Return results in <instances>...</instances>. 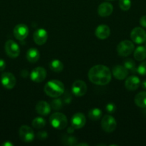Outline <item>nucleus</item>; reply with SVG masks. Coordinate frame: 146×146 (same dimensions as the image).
I'll use <instances>...</instances> for the list:
<instances>
[{"label": "nucleus", "mask_w": 146, "mask_h": 146, "mask_svg": "<svg viewBox=\"0 0 146 146\" xmlns=\"http://www.w3.org/2000/svg\"><path fill=\"white\" fill-rule=\"evenodd\" d=\"M135 104L140 108H146V91H142L135 96Z\"/></svg>", "instance_id": "nucleus-20"}, {"label": "nucleus", "mask_w": 146, "mask_h": 146, "mask_svg": "<svg viewBox=\"0 0 146 146\" xmlns=\"http://www.w3.org/2000/svg\"><path fill=\"white\" fill-rule=\"evenodd\" d=\"M31 124H32L34 128H37V129H40V128H42L43 127L45 126L46 121L42 117H37L33 120Z\"/></svg>", "instance_id": "nucleus-25"}, {"label": "nucleus", "mask_w": 146, "mask_h": 146, "mask_svg": "<svg viewBox=\"0 0 146 146\" xmlns=\"http://www.w3.org/2000/svg\"><path fill=\"white\" fill-rule=\"evenodd\" d=\"M74 128H73L72 126L70 127V128H68V129H67V133H70V134L73 133H74Z\"/></svg>", "instance_id": "nucleus-36"}, {"label": "nucleus", "mask_w": 146, "mask_h": 146, "mask_svg": "<svg viewBox=\"0 0 146 146\" xmlns=\"http://www.w3.org/2000/svg\"><path fill=\"white\" fill-rule=\"evenodd\" d=\"M113 74L116 79L124 80L128 76V70L121 65H117L113 68Z\"/></svg>", "instance_id": "nucleus-16"}, {"label": "nucleus", "mask_w": 146, "mask_h": 146, "mask_svg": "<svg viewBox=\"0 0 146 146\" xmlns=\"http://www.w3.org/2000/svg\"><path fill=\"white\" fill-rule=\"evenodd\" d=\"M113 11V7L110 3L104 2L99 5L97 8L98 14L102 17H106L110 16Z\"/></svg>", "instance_id": "nucleus-17"}, {"label": "nucleus", "mask_w": 146, "mask_h": 146, "mask_svg": "<svg viewBox=\"0 0 146 146\" xmlns=\"http://www.w3.org/2000/svg\"><path fill=\"white\" fill-rule=\"evenodd\" d=\"M50 68L54 72H60L64 68V65L60 60L54 59L50 63Z\"/></svg>", "instance_id": "nucleus-23"}, {"label": "nucleus", "mask_w": 146, "mask_h": 146, "mask_svg": "<svg viewBox=\"0 0 146 146\" xmlns=\"http://www.w3.org/2000/svg\"><path fill=\"white\" fill-rule=\"evenodd\" d=\"M21 75L24 78H26L28 76V71H27V70H22L21 72Z\"/></svg>", "instance_id": "nucleus-35"}, {"label": "nucleus", "mask_w": 146, "mask_h": 146, "mask_svg": "<svg viewBox=\"0 0 146 146\" xmlns=\"http://www.w3.org/2000/svg\"><path fill=\"white\" fill-rule=\"evenodd\" d=\"M86 123L85 116L82 113H76L74 114L71 120L72 126L74 129H80L82 128Z\"/></svg>", "instance_id": "nucleus-14"}, {"label": "nucleus", "mask_w": 146, "mask_h": 146, "mask_svg": "<svg viewBox=\"0 0 146 146\" xmlns=\"http://www.w3.org/2000/svg\"><path fill=\"white\" fill-rule=\"evenodd\" d=\"M44 91L49 96L52 97V98H57L64 94V84L59 80H52L45 84Z\"/></svg>", "instance_id": "nucleus-2"}, {"label": "nucleus", "mask_w": 146, "mask_h": 146, "mask_svg": "<svg viewBox=\"0 0 146 146\" xmlns=\"http://www.w3.org/2000/svg\"><path fill=\"white\" fill-rule=\"evenodd\" d=\"M4 48H5L6 54L10 58H17V57L19 56L20 54L19 46L13 40H8L6 42Z\"/></svg>", "instance_id": "nucleus-6"}, {"label": "nucleus", "mask_w": 146, "mask_h": 146, "mask_svg": "<svg viewBox=\"0 0 146 146\" xmlns=\"http://www.w3.org/2000/svg\"><path fill=\"white\" fill-rule=\"evenodd\" d=\"M16 78L11 73L4 72L1 76V83L7 89H12L16 85Z\"/></svg>", "instance_id": "nucleus-9"}, {"label": "nucleus", "mask_w": 146, "mask_h": 146, "mask_svg": "<svg viewBox=\"0 0 146 146\" xmlns=\"http://www.w3.org/2000/svg\"><path fill=\"white\" fill-rule=\"evenodd\" d=\"M110 34V29L105 24L99 25L95 29V36L99 39H106Z\"/></svg>", "instance_id": "nucleus-18"}, {"label": "nucleus", "mask_w": 146, "mask_h": 146, "mask_svg": "<svg viewBox=\"0 0 146 146\" xmlns=\"http://www.w3.org/2000/svg\"><path fill=\"white\" fill-rule=\"evenodd\" d=\"M64 145H74L77 143V138L72 135H64L62 138Z\"/></svg>", "instance_id": "nucleus-27"}, {"label": "nucleus", "mask_w": 146, "mask_h": 146, "mask_svg": "<svg viewBox=\"0 0 146 146\" xmlns=\"http://www.w3.org/2000/svg\"><path fill=\"white\" fill-rule=\"evenodd\" d=\"M140 24L141 27L146 28V15L143 16L140 19Z\"/></svg>", "instance_id": "nucleus-33"}, {"label": "nucleus", "mask_w": 146, "mask_h": 146, "mask_svg": "<svg viewBox=\"0 0 146 146\" xmlns=\"http://www.w3.org/2000/svg\"><path fill=\"white\" fill-rule=\"evenodd\" d=\"M101 126L103 131L107 133H112L117 127V122L113 116L106 115L102 118Z\"/></svg>", "instance_id": "nucleus-7"}, {"label": "nucleus", "mask_w": 146, "mask_h": 146, "mask_svg": "<svg viewBox=\"0 0 146 146\" xmlns=\"http://www.w3.org/2000/svg\"><path fill=\"white\" fill-rule=\"evenodd\" d=\"M50 106L54 110H60L62 107V101L61 99H59V98L52 100L51 104H50Z\"/></svg>", "instance_id": "nucleus-29"}, {"label": "nucleus", "mask_w": 146, "mask_h": 146, "mask_svg": "<svg viewBox=\"0 0 146 146\" xmlns=\"http://www.w3.org/2000/svg\"><path fill=\"white\" fill-rule=\"evenodd\" d=\"M142 87H143L144 89H146V80L142 83Z\"/></svg>", "instance_id": "nucleus-38"}, {"label": "nucleus", "mask_w": 146, "mask_h": 146, "mask_svg": "<svg viewBox=\"0 0 146 146\" xmlns=\"http://www.w3.org/2000/svg\"><path fill=\"white\" fill-rule=\"evenodd\" d=\"M6 67V63L3 59H0V71H4Z\"/></svg>", "instance_id": "nucleus-34"}, {"label": "nucleus", "mask_w": 146, "mask_h": 146, "mask_svg": "<svg viewBox=\"0 0 146 146\" xmlns=\"http://www.w3.org/2000/svg\"><path fill=\"white\" fill-rule=\"evenodd\" d=\"M47 38H48V34H47V31L44 29H39L36 30L33 35V38L37 45L42 46L47 42Z\"/></svg>", "instance_id": "nucleus-13"}, {"label": "nucleus", "mask_w": 146, "mask_h": 146, "mask_svg": "<svg viewBox=\"0 0 146 146\" xmlns=\"http://www.w3.org/2000/svg\"><path fill=\"white\" fill-rule=\"evenodd\" d=\"M27 58L29 62L36 63L40 58V52L36 48H30L27 52Z\"/></svg>", "instance_id": "nucleus-21"}, {"label": "nucleus", "mask_w": 146, "mask_h": 146, "mask_svg": "<svg viewBox=\"0 0 146 146\" xmlns=\"http://www.w3.org/2000/svg\"><path fill=\"white\" fill-rule=\"evenodd\" d=\"M77 145H78V146H80V145H88V144H87V143H79V144H77Z\"/></svg>", "instance_id": "nucleus-39"}, {"label": "nucleus", "mask_w": 146, "mask_h": 146, "mask_svg": "<svg viewBox=\"0 0 146 146\" xmlns=\"http://www.w3.org/2000/svg\"><path fill=\"white\" fill-rule=\"evenodd\" d=\"M13 33L17 39L19 40V41H23L28 36L29 29L25 24H20L14 27Z\"/></svg>", "instance_id": "nucleus-12"}, {"label": "nucleus", "mask_w": 146, "mask_h": 146, "mask_svg": "<svg viewBox=\"0 0 146 146\" xmlns=\"http://www.w3.org/2000/svg\"><path fill=\"white\" fill-rule=\"evenodd\" d=\"M134 58L137 61H143L146 58V47L138 46L134 51Z\"/></svg>", "instance_id": "nucleus-22"}, {"label": "nucleus", "mask_w": 146, "mask_h": 146, "mask_svg": "<svg viewBox=\"0 0 146 146\" xmlns=\"http://www.w3.org/2000/svg\"><path fill=\"white\" fill-rule=\"evenodd\" d=\"M36 111L39 114L42 115H48L51 111V106L47 102L40 101L36 105Z\"/></svg>", "instance_id": "nucleus-19"}, {"label": "nucleus", "mask_w": 146, "mask_h": 146, "mask_svg": "<svg viewBox=\"0 0 146 146\" xmlns=\"http://www.w3.org/2000/svg\"><path fill=\"white\" fill-rule=\"evenodd\" d=\"M135 46L132 41L129 40H124L119 43L117 46V54L121 56H127L134 51Z\"/></svg>", "instance_id": "nucleus-4"}, {"label": "nucleus", "mask_w": 146, "mask_h": 146, "mask_svg": "<svg viewBox=\"0 0 146 146\" xmlns=\"http://www.w3.org/2000/svg\"><path fill=\"white\" fill-rule=\"evenodd\" d=\"M50 122L53 128L58 130H62L67 127V118L66 115L62 113L56 112L51 115Z\"/></svg>", "instance_id": "nucleus-3"}, {"label": "nucleus", "mask_w": 146, "mask_h": 146, "mask_svg": "<svg viewBox=\"0 0 146 146\" xmlns=\"http://www.w3.org/2000/svg\"><path fill=\"white\" fill-rule=\"evenodd\" d=\"M37 137L40 140H44L47 138V133L46 131H40L37 133Z\"/></svg>", "instance_id": "nucleus-32"}, {"label": "nucleus", "mask_w": 146, "mask_h": 146, "mask_svg": "<svg viewBox=\"0 0 146 146\" xmlns=\"http://www.w3.org/2000/svg\"><path fill=\"white\" fill-rule=\"evenodd\" d=\"M145 47H146V44H145Z\"/></svg>", "instance_id": "nucleus-41"}, {"label": "nucleus", "mask_w": 146, "mask_h": 146, "mask_svg": "<svg viewBox=\"0 0 146 146\" xmlns=\"http://www.w3.org/2000/svg\"><path fill=\"white\" fill-rule=\"evenodd\" d=\"M123 66H124L127 70H130L132 73L137 72V68H136L135 62L133 59L129 58V59L125 60V61H124Z\"/></svg>", "instance_id": "nucleus-26"}, {"label": "nucleus", "mask_w": 146, "mask_h": 146, "mask_svg": "<svg viewBox=\"0 0 146 146\" xmlns=\"http://www.w3.org/2000/svg\"><path fill=\"white\" fill-rule=\"evenodd\" d=\"M89 80L92 84L104 86L110 82L112 73L110 68L104 65H96L92 67L88 72Z\"/></svg>", "instance_id": "nucleus-1"}, {"label": "nucleus", "mask_w": 146, "mask_h": 146, "mask_svg": "<svg viewBox=\"0 0 146 146\" xmlns=\"http://www.w3.org/2000/svg\"><path fill=\"white\" fill-rule=\"evenodd\" d=\"M106 111L109 113H114L116 111V106L113 103H110V104H107L106 106Z\"/></svg>", "instance_id": "nucleus-31"}, {"label": "nucleus", "mask_w": 146, "mask_h": 146, "mask_svg": "<svg viewBox=\"0 0 146 146\" xmlns=\"http://www.w3.org/2000/svg\"><path fill=\"white\" fill-rule=\"evenodd\" d=\"M102 113L101 110L99 108H92L88 113L89 118L92 121H98L102 117Z\"/></svg>", "instance_id": "nucleus-24"}, {"label": "nucleus", "mask_w": 146, "mask_h": 146, "mask_svg": "<svg viewBox=\"0 0 146 146\" xmlns=\"http://www.w3.org/2000/svg\"><path fill=\"white\" fill-rule=\"evenodd\" d=\"M3 146H13V144L9 142H5L4 143L2 144Z\"/></svg>", "instance_id": "nucleus-37"}, {"label": "nucleus", "mask_w": 146, "mask_h": 146, "mask_svg": "<svg viewBox=\"0 0 146 146\" xmlns=\"http://www.w3.org/2000/svg\"><path fill=\"white\" fill-rule=\"evenodd\" d=\"M19 135L20 139L25 143L31 142L34 138V131L28 125H22L20 127Z\"/></svg>", "instance_id": "nucleus-8"}, {"label": "nucleus", "mask_w": 146, "mask_h": 146, "mask_svg": "<svg viewBox=\"0 0 146 146\" xmlns=\"http://www.w3.org/2000/svg\"><path fill=\"white\" fill-rule=\"evenodd\" d=\"M119 6L123 11H127L131 7V0H119Z\"/></svg>", "instance_id": "nucleus-28"}, {"label": "nucleus", "mask_w": 146, "mask_h": 146, "mask_svg": "<svg viewBox=\"0 0 146 146\" xmlns=\"http://www.w3.org/2000/svg\"><path fill=\"white\" fill-rule=\"evenodd\" d=\"M140 85V80L136 76H131L126 78L125 86L128 91H135Z\"/></svg>", "instance_id": "nucleus-15"}, {"label": "nucleus", "mask_w": 146, "mask_h": 146, "mask_svg": "<svg viewBox=\"0 0 146 146\" xmlns=\"http://www.w3.org/2000/svg\"><path fill=\"white\" fill-rule=\"evenodd\" d=\"M137 72L140 75L145 76L146 75V61H143L138 67L137 68Z\"/></svg>", "instance_id": "nucleus-30"}, {"label": "nucleus", "mask_w": 146, "mask_h": 146, "mask_svg": "<svg viewBox=\"0 0 146 146\" xmlns=\"http://www.w3.org/2000/svg\"><path fill=\"white\" fill-rule=\"evenodd\" d=\"M107 1H114V0H107Z\"/></svg>", "instance_id": "nucleus-40"}, {"label": "nucleus", "mask_w": 146, "mask_h": 146, "mask_svg": "<svg viewBox=\"0 0 146 146\" xmlns=\"http://www.w3.org/2000/svg\"><path fill=\"white\" fill-rule=\"evenodd\" d=\"M87 90V86L85 82L81 81V80H77V81H74L72 84V94L75 96H83L84 95H85Z\"/></svg>", "instance_id": "nucleus-10"}, {"label": "nucleus", "mask_w": 146, "mask_h": 146, "mask_svg": "<svg viewBox=\"0 0 146 146\" xmlns=\"http://www.w3.org/2000/svg\"><path fill=\"white\" fill-rule=\"evenodd\" d=\"M47 76V71L42 67H37L31 71L30 78L31 81L36 83L42 82Z\"/></svg>", "instance_id": "nucleus-11"}, {"label": "nucleus", "mask_w": 146, "mask_h": 146, "mask_svg": "<svg viewBox=\"0 0 146 146\" xmlns=\"http://www.w3.org/2000/svg\"><path fill=\"white\" fill-rule=\"evenodd\" d=\"M130 38L135 44H143L146 41V31L142 27H135L130 33Z\"/></svg>", "instance_id": "nucleus-5"}]
</instances>
